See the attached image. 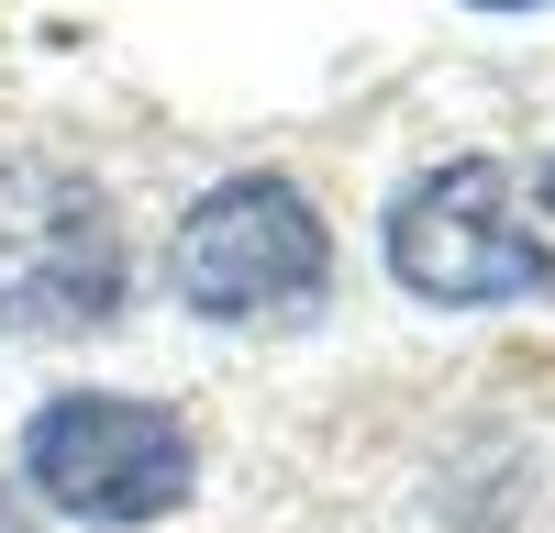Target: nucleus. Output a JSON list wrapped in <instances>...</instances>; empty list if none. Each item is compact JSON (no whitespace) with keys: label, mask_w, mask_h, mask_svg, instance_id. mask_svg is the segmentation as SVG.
Instances as JSON below:
<instances>
[{"label":"nucleus","mask_w":555,"mask_h":533,"mask_svg":"<svg viewBox=\"0 0 555 533\" xmlns=\"http://www.w3.org/2000/svg\"><path fill=\"white\" fill-rule=\"evenodd\" d=\"M389 278L434 311H522L555 300V256L533 234V211L512 190V167L489 156H444L389 200Z\"/></svg>","instance_id":"3"},{"label":"nucleus","mask_w":555,"mask_h":533,"mask_svg":"<svg viewBox=\"0 0 555 533\" xmlns=\"http://www.w3.org/2000/svg\"><path fill=\"white\" fill-rule=\"evenodd\" d=\"M23 489L78 533H145V522L190 511L201 433L133 389H56L23 422Z\"/></svg>","instance_id":"2"},{"label":"nucleus","mask_w":555,"mask_h":533,"mask_svg":"<svg viewBox=\"0 0 555 533\" xmlns=\"http://www.w3.org/2000/svg\"><path fill=\"white\" fill-rule=\"evenodd\" d=\"M533 200H544V211H555V167H544V178H533Z\"/></svg>","instance_id":"6"},{"label":"nucleus","mask_w":555,"mask_h":533,"mask_svg":"<svg viewBox=\"0 0 555 533\" xmlns=\"http://www.w3.org/2000/svg\"><path fill=\"white\" fill-rule=\"evenodd\" d=\"M322 278H334V222L278 167H245L222 190H201L167 234V289L201 323H278V311L322 300Z\"/></svg>","instance_id":"4"},{"label":"nucleus","mask_w":555,"mask_h":533,"mask_svg":"<svg viewBox=\"0 0 555 533\" xmlns=\"http://www.w3.org/2000/svg\"><path fill=\"white\" fill-rule=\"evenodd\" d=\"M0 533H23V511H12V500H0Z\"/></svg>","instance_id":"7"},{"label":"nucleus","mask_w":555,"mask_h":533,"mask_svg":"<svg viewBox=\"0 0 555 533\" xmlns=\"http://www.w3.org/2000/svg\"><path fill=\"white\" fill-rule=\"evenodd\" d=\"M467 12H544V0H467Z\"/></svg>","instance_id":"5"},{"label":"nucleus","mask_w":555,"mask_h":533,"mask_svg":"<svg viewBox=\"0 0 555 533\" xmlns=\"http://www.w3.org/2000/svg\"><path fill=\"white\" fill-rule=\"evenodd\" d=\"M133 300L122 200L44 145H0V334L67 344Z\"/></svg>","instance_id":"1"}]
</instances>
